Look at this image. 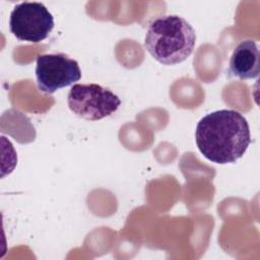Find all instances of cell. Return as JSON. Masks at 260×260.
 I'll return each mask as SVG.
<instances>
[{
	"label": "cell",
	"mask_w": 260,
	"mask_h": 260,
	"mask_svg": "<svg viewBox=\"0 0 260 260\" xmlns=\"http://www.w3.org/2000/svg\"><path fill=\"white\" fill-rule=\"evenodd\" d=\"M196 144L208 160L234 164L241 158L251 143L246 118L234 110H219L200 119L195 131Z\"/></svg>",
	"instance_id": "6da1fadb"
},
{
	"label": "cell",
	"mask_w": 260,
	"mask_h": 260,
	"mask_svg": "<svg viewBox=\"0 0 260 260\" xmlns=\"http://www.w3.org/2000/svg\"><path fill=\"white\" fill-rule=\"evenodd\" d=\"M260 72V52L252 40L241 42L233 51L230 59L228 76L240 79L258 77Z\"/></svg>",
	"instance_id": "8992f818"
},
{
	"label": "cell",
	"mask_w": 260,
	"mask_h": 260,
	"mask_svg": "<svg viewBox=\"0 0 260 260\" xmlns=\"http://www.w3.org/2000/svg\"><path fill=\"white\" fill-rule=\"evenodd\" d=\"M69 109L78 117L98 121L114 114L121 105L117 94L95 83L73 84L67 98Z\"/></svg>",
	"instance_id": "3957f363"
},
{
	"label": "cell",
	"mask_w": 260,
	"mask_h": 260,
	"mask_svg": "<svg viewBox=\"0 0 260 260\" xmlns=\"http://www.w3.org/2000/svg\"><path fill=\"white\" fill-rule=\"evenodd\" d=\"M36 78L42 92L54 93L78 81L81 71L78 62L65 54H44L37 58Z\"/></svg>",
	"instance_id": "5b68a950"
},
{
	"label": "cell",
	"mask_w": 260,
	"mask_h": 260,
	"mask_svg": "<svg viewBox=\"0 0 260 260\" xmlns=\"http://www.w3.org/2000/svg\"><path fill=\"white\" fill-rule=\"evenodd\" d=\"M9 27L18 40L40 43L52 31L54 18L43 3L22 2L11 11Z\"/></svg>",
	"instance_id": "277c9868"
},
{
	"label": "cell",
	"mask_w": 260,
	"mask_h": 260,
	"mask_svg": "<svg viewBox=\"0 0 260 260\" xmlns=\"http://www.w3.org/2000/svg\"><path fill=\"white\" fill-rule=\"evenodd\" d=\"M196 32L193 26L179 15H164L153 19L147 27L144 47L162 65L185 61L193 52Z\"/></svg>",
	"instance_id": "7a4b0ae2"
}]
</instances>
